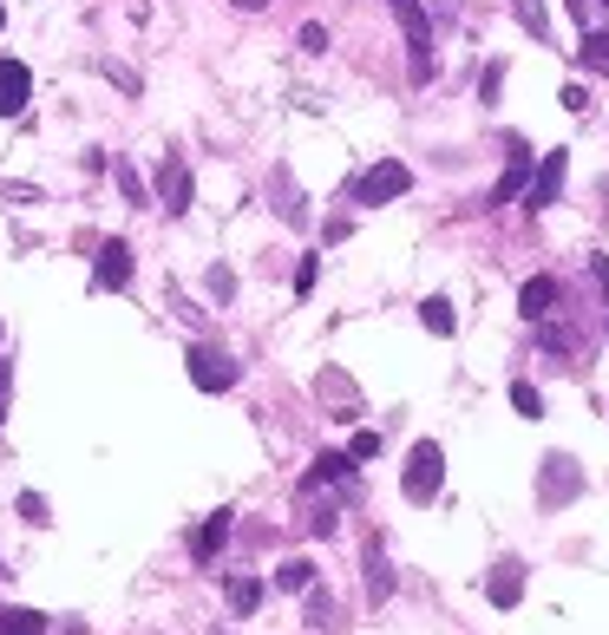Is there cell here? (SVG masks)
Returning <instances> with one entry per match:
<instances>
[{
    "instance_id": "16",
    "label": "cell",
    "mask_w": 609,
    "mask_h": 635,
    "mask_svg": "<svg viewBox=\"0 0 609 635\" xmlns=\"http://www.w3.org/2000/svg\"><path fill=\"white\" fill-rule=\"evenodd\" d=\"M223 597H230V610H236V616H256V610H262V584H256V577H230V584H223Z\"/></svg>"
},
{
    "instance_id": "17",
    "label": "cell",
    "mask_w": 609,
    "mask_h": 635,
    "mask_svg": "<svg viewBox=\"0 0 609 635\" xmlns=\"http://www.w3.org/2000/svg\"><path fill=\"white\" fill-rule=\"evenodd\" d=\"M420 321H426L433 334H453V328H459V315H453L446 295H426V302H420Z\"/></svg>"
},
{
    "instance_id": "22",
    "label": "cell",
    "mask_w": 609,
    "mask_h": 635,
    "mask_svg": "<svg viewBox=\"0 0 609 635\" xmlns=\"http://www.w3.org/2000/svg\"><path fill=\"white\" fill-rule=\"evenodd\" d=\"M584 66L609 72V33H584Z\"/></svg>"
},
{
    "instance_id": "28",
    "label": "cell",
    "mask_w": 609,
    "mask_h": 635,
    "mask_svg": "<svg viewBox=\"0 0 609 635\" xmlns=\"http://www.w3.org/2000/svg\"><path fill=\"white\" fill-rule=\"evenodd\" d=\"M105 79H112V85H125V92H138V72H125L118 59H105Z\"/></svg>"
},
{
    "instance_id": "31",
    "label": "cell",
    "mask_w": 609,
    "mask_h": 635,
    "mask_svg": "<svg viewBox=\"0 0 609 635\" xmlns=\"http://www.w3.org/2000/svg\"><path fill=\"white\" fill-rule=\"evenodd\" d=\"M7 393H13V367L0 361V426H7Z\"/></svg>"
},
{
    "instance_id": "21",
    "label": "cell",
    "mask_w": 609,
    "mask_h": 635,
    "mask_svg": "<svg viewBox=\"0 0 609 635\" xmlns=\"http://www.w3.org/2000/svg\"><path fill=\"white\" fill-rule=\"evenodd\" d=\"M512 407H518L525 420H544V393H538L531 380H518V387H512Z\"/></svg>"
},
{
    "instance_id": "20",
    "label": "cell",
    "mask_w": 609,
    "mask_h": 635,
    "mask_svg": "<svg viewBox=\"0 0 609 635\" xmlns=\"http://www.w3.org/2000/svg\"><path fill=\"white\" fill-rule=\"evenodd\" d=\"M276 584H282V590H315V564H308V557H289V564L276 571Z\"/></svg>"
},
{
    "instance_id": "12",
    "label": "cell",
    "mask_w": 609,
    "mask_h": 635,
    "mask_svg": "<svg viewBox=\"0 0 609 635\" xmlns=\"http://www.w3.org/2000/svg\"><path fill=\"white\" fill-rule=\"evenodd\" d=\"M551 308H558V282H551V275H531V282L518 289V315H525V321H544Z\"/></svg>"
},
{
    "instance_id": "11",
    "label": "cell",
    "mask_w": 609,
    "mask_h": 635,
    "mask_svg": "<svg viewBox=\"0 0 609 635\" xmlns=\"http://www.w3.org/2000/svg\"><path fill=\"white\" fill-rule=\"evenodd\" d=\"M157 190H164V210H171V216L190 210V170H184V157H164V164H157Z\"/></svg>"
},
{
    "instance_id": "25",
    "label": "cell",
    "mask_w": 609,
    "mask_h": 635,
    "mask_svg": "<svg viewBox=\"0 0 609 635\" xmlns=\"http://www.w3.org/2000/svg\"><path fill=\"white\" fill-rule=\"evenodd\" d=\"M380 452V433H354V446H348V459L361 466V459H374Z\"/></svg>"
},
{
    "instance_id": "27",
    "label": "cell",
    "mask_w": 609,
    "mask_h": 635,
    "mask_svg": "<svg viewBox=\"0 0 609 635\" xmlns=\"http://www.w3.org/2000/svg\"><path fill=\"white\" fill-rule=\"evenodd\" d=\"M499 85H505V66H499V59H492V66H485V79H479V92H485V105H492V98H499Z\"/></svg>"
},
{
    "instance_id": "30",
    "label": "cell",
    "mask_w": 609,
    "mask_h": 635,
    "mask_svg": "<svg viewBox=\"0 0 609 635\" xmlns=\"http://www.w3.org/2000/svg\"><path fill=\"white\" fill-rule=\"evenodd\" d=\"M118 190H125L131 203H144V177H138V170H118Z\"/></svg>"
},
{
    "instance_id": "33",
    "label": "cell",
    "mask_w": 609,
    "mask_h": 635,
    "mask_svg": "<svg viewBox=\"0 0 609 635\" xmlns=\"http://www.w3.org/2000/svg\"><path fill=\"white\" fill-rule=\"evenodd\" d=\"M236 7H262V0H236Z\"/></svg>"
},
{
    "instance_id": "8",
    "label": "cell",
    "mask_w": 609,
    "mask_h": 635,
    "mask_svg": "<svg viewBox=\"0 0 609 635\" xmlns=\"http://www.w3.org/2000/svg\"><path fill=\"white\" fill-rule=\"evenodd\" d=\"M92 282H98V289H131V243L112 236V243L98 249V262H92Z\"/></svg>"
},
{
    "instance_id": "15",
    "label": "cell",
    "mask_w": 609,
    "mask_h": 635,
    "mask_svg": "<svg viewBox=\"0 0 609 635\" xmlns=\"http://www.w3.org/2000/svg\"><path fill=\"white\" fill-rule=\"evenodd\" d=\"M348 479H354V459L348 452H321L315 472H308V485H348Z\"/></svg>"
},
{
    "instance_id": "14",
    "label": "cell",
    "mask_w": 609,
    "mask_h": 635,
    "mask_svg": "<svg viewBox=\"0 0 609 635\" xmlns=\"http://www.w3.org/2000/svg\"><path fill=\"white\" fill-rule=\"evenodd\" d=\"M367 597H374V603H387V597H394V571H387V551H380V538L367 544Z\"/></svg>"
},
{
    "instance_id": "4",
    "label": "cell",
    "mask_w": 609,
    "mask_h": 635,
    "mask_svg": "<svg viewBox=\"0 0 609 635\" xmlns=\"http://www.w3.org/2000/svg\"><path fill=\"white\" fill-rule=\"evenodd\" d=\"M190 380H197L203 393H230V387L243 380V367H236L223 348H203V341H197V348H190Z\"/></svg>"
},
{
    "instance_id": "7",
    "label": "cell",
    "mask_w": 609,
    "mask_h": 635,
    "mask_svg": "<svg viewBox=\"0 0 609 635\" xmlns=\"http://www.w3.org/2000/svg\"><path fill=\"white\" fill-rule=\"evenodd\" d=\"M531 170H538V164H531V144H525V138H512V164H505V177L492 184V197H485V210H499V203H512V197H518V190L531 184Z\"/></svg>"
},
{
    "instance_id": "23",
    "label": "cell",
    "mask_w": 609,
    "mask_h": 635,
    "mask_svg": "<svg viewBox=\"0 0 609 635\" xmlns=\"http://www.w3.org/2000/svg\"><path fill=\"white\" fill-rule=\"evenodd\" d=\"M295 39H302L308 52H328V26H321V20H302V33H295Z\"/></svg>"
},
{
    "instance_id": "1",
    "label": "cell",
    "mask_w": 609,
    "mask_h": 635,
    "mask_svg": "<svg viewBox=\"0 0 609 635\" xmlns=\"http://www.w3.org/2000/svg\"><path fill=\"white\" fill-rule=\"evenodd\" d=\"M440 479H446V452H440V439H420V446L407 452L400 492H407L413 505H433V498H440Z\"/></svg>"
},
{
    "instance_id": "9",
    "label": "cell",
    "mask_w": 609,
    "mask_h": 635,
    "mask_svg": "<svg viewBox=\"0 0 609 635\" xmlns=\"http://www.w3.org/2000/svg\"><path fill=\"white\" fill-rule=\"evenodd\" d=\"M485 603H492V610H518V603H525V564H492Z\"/></svg>"
},
{
    "instance_id": "34",
    "label": "cell",
    "mask_w": 609,
    "mask_h": 635,
    "mask_svg": "<svg viewBox=\"0 0 609 635\" xmlns=\"http://www.w3.org/2000/svg\"><path fill=\"white\" fill-rule=\"evenodd\" d=\"M0 26H7V7H0Z\"/></svg>"
},
{
    "instance_id": "5",
    "label": "cell",
    "mask_w": 609,
    "mask_h": 635,
    "mask_svg": "<svg viewBox=\"0 0 609 635\" xmlns=\"http://www.w3.org/2000/svg\"><path fill=\"white\" fill-rule=\"evenodd\" d=\"M577 492H584V472H577V459H571V452H551V459H544V472H538V498L558 511V505H571Z\"/></svg>"
},
{
    "instance_id": "19",
    "label": "cell",
    "mask_w": 609,
    "mask_h": 635,
    "mask_svg": "<svg viewBox=\"0 0 609 635\" xmlns=\"http://www.w3.org/2000/svg\"><path fill=\"white\" fill-rule=\"evenodd\" d=\"M0 635H46L39 610H0Z\"/></svg>"
},
{
    "instance_id": "3",
    "label": "cell",
    "mask_w": 609,
    "mask_h": 635,
    "mask_svg": "<svg viewBox=\"0 0 609 635\" xmlns=\"http://www.w3.org/2000/svg\"><path fill=\"white\" fill-rule=\"evenodd\" d=\"M387 7H394V20L413 46V79H433V20H426V7L420 0H387Z\"/></svg>"
},
{
    "instance_id": "10",
    "label": "cell",
    "mask_w": 609,
    "mask_h": 635,
    "mask_svg": "<svg viewBox=\"0 0 609 635\" xmlns=\"http://www.w3.org/2000/svg\"><path fill=\"white\" fill-rule=\"evenodd\" d=\"M26 98H33V72L20 59H0V118H20Z\"/></svg>"
},
{
    "instance_id": "26",
    "label": "cell",
    "mask_w": 609,
    "mask_h": 635,
    "mask_svg": "<svg viewBox=\"0 0 609 635\" xmlns=\"http://www.w3.org/2000/svg\"><path fill=\"white\" fill-rule=\"evenodd\" d=\"M20 518H26V525H46V498H39V492H20Z\"/></svg>"
},
{
    "instance_id": "18",
    "label": "cell",
    "mask_w": 609,
    "mask_h": 635,
    "mask_svg": "<svg viewBox=\"0 0 609 635\" xmlns=\"http://www.w3.org/2000/svg\"><path fill=\"white\" fill-rule=\"evenodd\" d=\"M512 13H518V26H525L531 39H544V33H551V13H544V0H512Z\"/></svg>"
},
{
    "instance_id": "29",
    "label": "cell",
    "mask_w": 609,
    "mask_h": 635,
    "mask_svg": "<svg viewBox=\"0 0 609 635\" xmlns=\"http://www.w3.org/2000/svg\"><path fill=\"white\" fill-rule=\"evenodd\" d=\"M558 98H564V111H590V92H584V85H564Z\"/></svg>"
},
{
    "instance_id": "32",
    "label": "cell",
    "mask_w": 609,
    "mask_h": 635,
    "mask_svg": "<svg viewBox=\"0 0 609 635\" xmlns=\"http://www.w3.org/2000/svg\"><path fill=\"white\" fill-rule=\"evenodd\" d=\"M571 13H577V20H590V0H571Z\"/></svg>"
},
{
    "instance_id": "24",
    "label": "cell",
    "mask_w": 609,
    "mask_h": 635,
    "mask_svg": "<svg viewBox=\"0 0 609 635\" xmlns=\"http://www.w3.org/2000/svg\"><path fill=\"white\" fill-rule=\"evenodd\" d=\"M315 282H321V262H315V256H308V262H302V269H295V295H315Z\"/></svg>"
},
{
    "instance_id": "2",
    "label": "cell",
    "mask_w": 609,
    "mask_h": 635,
    "mask_svg": "<svg viewBox=\"0 0 609 635\" xmlns=\"http://www.w3.org/2000/svg\"><path fill=\"white\" fill-rule=\"evenodd\" d=\"M407 190H413V170H407L400 157H380L374 170L354 177V203H367V210H374V203H394V197H407Z\"/></svg>"
},
{
    "instance_id": "6",
    "label": "cell",
    "mask_w": 609,
    "mask_h": 635,
    "mask_svg": "<svg viewBox=\"0 0 609 635\" xmlns=\"http://www.w3.org/2000/svg\"><path fill=\"white\" fill-rule=\"evenodd\" d=\"M564 177H571V151H544V164H538L531 184H525V203H531V210H551V203L564 197Z\"/></svg>"
},
{
    "instance_id": "13",
    "label": "cell",
    "mask_w": 609,
    "mask_h": 635,
    "mask_svg": "<svg viewBox=\"0 0 609 635\" xmlns=\"http://www.w3.org/2000/svg\"><path fill=\"white\" fill-rule=\"evenodd\" d=\"M223 538H230V511H210V518L190 531V557H197V564H210V557L223 551Z\"/></svg>"
}]
</instances>
